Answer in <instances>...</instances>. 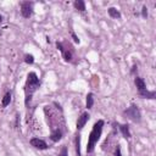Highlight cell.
Wrapping results in <instances>:
<instances>
[{
	"label": "cell",
	"mask_w": 156,
	"mask_h": 156,
	"mask_svg": "<svg viewBox=\"0 0 156 156\" xmlns=\"http://www.w3.org/2000/svg\"><path fill=\"white\" fill-rule=\"evenodd\" d=\"M72 38H73V40H75L76 43H79V39H78V37H77L75 33H73V32H72Z\"/></svg>",
	"instance_id": "44dd1931"
},
{
	"label": "cell",
	"mask_w": 156,
	"mask_h": 156,
	"mask_svg": "<svg viewBox=\"0 0 156 156\" xmlns=\"http://www.w3.org/2000/svg\"><path fill=\"white\" fill-rule=\"evenodd\" d=\"M108 12L110 15V17H112V19H120L121 17L120 11L117 9H115V7H110V9L108 10Z\"/></svg>",
	"instance_id": "30bf717a"
},
{
	"label": "cell",
	"mask_w": 156,
	"mask_h": 156,
	"mask_svg": "<svg viewBox=\"0 0 156 156\" xmlns=\"http://www.w3.org/2000/svg\"><path fill=\"white\" fill-rule=\"evenodd\" d=\"M142 15H143V17L146 19L147 17V9H146V6L143 7V10H142Z\"/></svg>",
	"instance_id": "d6986e66"
},
{
	"label": "cell",
	"mask_w": 156,
	"mask_h": 156,
	"mask_svg": "<svg viewBox=\"0 0 156 156\" xmlns=\"http://www.w3.org/2000/svg\"><path fill=\"white\" fill-rule=\"evenodd\" d=\"M24 61H26L27 63H29V65H32L34 62V57L32 55H26V56H24Z\"/></svg>",
	"instance_id": "e0dca14e"
},
{
	"label": "cell",
	"mask_w": 156,
	"mask_h": 156,
	"mask_svg": "<svg viewBox=\"0 0 156 156\" xmlns=\"http://www.w3.org/2000/svg\"><path fill=\"white\" fill-rule=\"evenodd\" d=\"M61 137H62V132H61V129H59V128H56L55 130H53L51 134H50V139L55 143L59 142L61 139Z\"/></svg>",
	"instance_id": "9c48e42d"
},
{
	"label": "cell",
	"mask_w": 156,
	"mask_h": 156,
	"mask_svg": "<svg viewBox=\"0 0 156 156\" xmlns=\"http://www.w3.org/2000/svg\"><path fill=\"white\" fill-rule=\"evenodd\" d=\"M103 127H104V121L103 120H99L98 121L92 132L89 134V138H88V144H87V152H92L94 150V146L95 144L98 143V140L100 139V135H101V132H103Z\"/></svg>",
	"instance_id": "6da1fadb"
},
{
	"label": "cell",
	"mask_w": 156,
	"mask_h": 156,
	"mask_svg": "<svg viewBox=\"0 0 156 156\" xmlns=\"http://www.w3.org/2000/svg\"><path fill=\"white\" fill-rule=\"evenodd\" d=\"M80 138L79 135H77V139H76V150H77V154L78 156H80Z\"/></svg>",
	"instance_id": "2e32d148"
},
{
	"label": "cell",
	"mask_w": 156,
	"mask_h": 156,
	"mask_svg": "<svg viewBox=\"0 0 156 156\" xmlns=\"http://www.w3.org/2000/svg\"><path fill=\"white\" fill-rule=\"evenodd\" d=\"M59 156H68V155H67V147H66V146H62L61 152L59 154Z\"/></svg>",
	"instance_id": "ac0fdd59"
},
{
	"label": "cell",
	"mask_w": 156,
	"mask_h": 156,
	"mask_svg": "<svg viewBox=\"0 0 156 156\" xmlns=\"http://www.w3.org/2000/svg\"><path fill=\"white\" fill-rule=\"evenodd\" d=\"M89 120V115L88 112H84V113H82L80 115V117H78V121H77V129L80 130L82 128H83L85 126V123L88 122Z\"/></svg>",
	"instance_id": "52a82bcc"
},
{
	"label": "cell",
	"mask_w": 156,
	"mask_h": 156,
	"mask_svg": "<svg viewBox=\"0 0 156 156\" xmlns=\"http://www.w3.org/2000/svg\"><path fill=\"white\" fill-rule=\"evenodd\" d=\"M134 83H135V85H137V88H138V90H139V93L146 90V85H145V82H144L143 78L137 77V78L134 79Z\"/></svg>",
	"instance_id": "ba28073f"
},
{
	"label": "cell",
	"mask_w": 156,
	"mask_h": 156,
	"mask_svg": "<svg viewBox=\"0 0 156 156\" xmlns=\"http://www.w3.org/2000/svg\"><path fill=\"white\" fill-rule=\"evenodd\" d=\"M87 109H92L93 108V105H94V95L92 93H89L87 95Z\"/></svg>",
	"instance_id": "7c38bea8"
},
{
	"label": "cell",
	"mask_w": 156,
	"mask_h": 156,
	"mask_svg": "<svg viewBox=\"0 0 156 156\" xmlns=\"http://www.w3.org/2000/svg\"><path fill=\"white\" fill-rule=\"evenodd\" d=\"M120 130L122 132L125 138H130V132H129V128L127 125H120Z\"/></svg>",
	"instance_id": "8fae6325"
},
{
	"label": "cell",
	"mask_w": 156,
	"mask_h": 156,
	"mask_svg": "<svg viewBox=\"0 0 156 156\" xmlns=\"http://www.w3.org/2000/svg\"><path fill=\"white\" fill-rule=\"evenodd\" d=\"M31 145L34 146L36 149H39V150L48 149V144L43 140V139H39V138H32L31 139Z\"/></svg>",
	"instance_id": "5b68a950"
},
{
	"label": "cell",
	"mask_w": 156,
	"mask_h": 156,
	"mask_svg": "<svg viewBox=\"0 0 156 156\" xmlns=\"http://www.w3.org/2000/svg\"><path fill=\"white\" fill-rule=\"evenodd\" d=\"M139 94H140V96L147 98V99H154L155 98V92H147V90H144V92H140Z\"/></svg>",
	"instance_id": "9a60e30c"
},
{
	"label": "cell",
	"mask_w": 156,
	"mask_h": 156,
	"mask_svg": "<svg viewBox=\"0 0 156 156\" xmlns=\"http://www.w3.org/2000/svg\"><path fill=\"white\" fill-rule=\"evenodd\" d=\"M40 85V80L38 78V76L34 72H31L28 77H27V82H26V88H24V93H26V104L28 105V103L32 99V95L36 93V90L39 88Z\"/></svg>",
	"instance_id": "7a4b0ae2"
},
{
	"label": "cell",
	"mask_w": 156,
	"mask_h": 156,
	"mask_svg": "<svg viewBox=\"0 0 156 156\" xmlns=\"http://www.w3.org/2000/svg\"><path fill=\"white\" fill-rule=\"evenodd\" d=\"M75 7L79 11H85V3L83 0H77L75 1Z\"/></svg>",
	"instance_id": "4fadbf2b"
},
{
	"label": "cell",
	"mask_w": 156,
	"mask_h": 156,
	"mask_svg": "<svg viewBox=\"0 0 156 156\" xmlns=\"http://www.w3.org/2000/svg\"><path fill=\"white\" fill-rule=\"evenodd\" d=\"M125 115H127V116L134 122H140V117H142L140 111H139L138 106H135V105H132L130 108L125 110Z\"/></svg>",
	"instance_id": "3957f363"
},
{
	"label": "cell",
	"mask_w": 156,
	"mask_h": 156,
	"mask_svg": "<svg viewBox=\"0 0 156 156\" xmlns=\"http://www.w3.org/2000/svg\"><path fill=\"white\" fill-rule=\"evenodd\" d=\"M115 156H122L121 155V147H120V145H117V147H116V154H115Z\"/></svg>",
	"instance_id": "ffe728a7"
},
{
	"label": "cell",
	"mask_w": 156,
	"mask_h": 156,
	"mask_svg": "<svg viewBox=\"0 0 156 156\" xmlns=\"http://www.w3.org/2000/svg\"><path fill=\"white\" fill-rule=\"evenodd\" d=\"M21 14L24 19H29L33 14V3L31 1H23L21 4Z\"/></svg>",
	"instance_id": "277c9868"
},
{
	"label": "cell",
	"mask_w": 156,
	"mask_h": 156,
	"mask_svg": "<svg viewBox=\"0 0 156 156\" xmlns=\"http://www.w3.org/2000/svg\"><path fill=\"white\" fill-rule=\"evenodd\" d=\"M11 101V93H6L3 98V108H6Z\"/></svg>",
	"instance_id": "5bb4252c"
},
{
	"label": "cell",
	"mask_w": 156,
	"mask_h": 156,
	"mask_svg": "<svg viewBox=\"0 0 156 156\" xmlns=\"http://www.w3.org/2000/svg\"><path fill=\"white\" fill-rule=\"evenodd\" d=\"M57 45V49L62 53V55H63V59L66 60V61H71L72 60V53L68 50V49H66L63 45H62V43H57L56 44Z\"/></svg>",
	"instance_id": "8992f818"
},
{
	"label": "cell",
	"mask_w": 156,
	"mask_h": 156,
	"mask_svg": "<svg viewBox=\"0 0 156 156\" xmlns=\"http://www.w3.org/2000/svg\"><path fill=\"white\" fill-rule=\"evenodd\" d=\"M1 21H3V16L0 15V23H1Z\"/></svg>",
	"instance_id": "7402d4cb"
}]
</instances>
